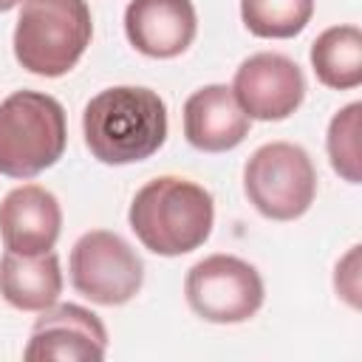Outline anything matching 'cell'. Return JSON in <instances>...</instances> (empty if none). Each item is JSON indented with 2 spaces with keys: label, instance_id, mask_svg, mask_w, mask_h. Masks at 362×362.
I'll return each instance as SVG.
<instances>
[{
  "label": "cell",
  "instance_id": "obj_8",
  "mask_svg": "<svg viewBox=\"0 0 362 362\" xmlns=\"http://www.w3.org/2000/svg\"><path fill=\"white\" fill-rule=\"evenodd\" d=\"M232 96L240 110L257 122L288 119L305 99V76L294 59L260 51L243 59L232 79Z\"/></svg>",
  "mask_w": 362,
  "mask_h": 362
},
{
  "label": "cell",
  "instance_id": "obj_15",
  "mask_svg": "<svg viewBox=\"0 0 362 362\" xmlns=\"http://www.w3.org/2000/svg\"><path fill=\"white\" fill-rule=\"evenodd\" d=\"M314 14V0H240V20L263 40L297 37Z\"/></svg>",
  "mask_w": 362,
  "mask_h": 362
},
{
  "label": "cell",
  "instance_id": "obj_6",
  "mask_svg": "<svg viewBox=\"0 0 362 362\" xmlns=\"http://www.w3.org/2000/svg\"><path fill=\"white\" fill-rule=\"evenodd\" d=\"M71 286L96 305H124L144 283V263L116 232L90 229L71 249Z\"/></svg>",
  "mask_w": 362,
  "mask_h": 362
},
{
  "label": "cell",
  "instance_id": "obj_10",
  "mask_svg": "<svg viewBox=\"0 0 362 362\" xmlns=\"http://www.w3.org/2000/svg\"><path fill=\"white\" fill-rule=\"evenodd\" d=\"M198 31L192 0H130L124 8V34L130 45L153 59L184 54Z\"/></svg>",
  "mask_w": 362,
  "mask_h": 362
},
{
  "label": "cell",
  "instance_id": "obj_12",
  "mask_svg": "<svg viewBox=\"0 0 362 362\" xmlns=\"http://www.w3.org/2000/svg\"><path fill=\"white\" fill-rule=\"evenodd\" d=\"M252 119L240 110L232 88L204 85L184 102V136L201 153H226L249 136Z\"/></svg>",
  "mask_w": 362,
  "mask_h": 362
},
{
  "label": "cell",
  "instance_id": "obj_1",
  "mask_svg": "<svg viewBox=\"0 0 362 362\" xmlns=\"http://www.w3.org/2000/svg\"><path fill=\"white\" fill-rule=\"evenodd\" d=\"M82 136L102 164H136L158 153L167 139V105L141 85L99 90L82 110Z\"/></svg>",
  "mask_w": 362,
  "mask_h": 362
},
{
  "label": "cell",
  "instance_id": "obj_7",
  "mask_svg": "<svg viewBox=\"0 0 362 362\" xmlns=\"http://www.w3.org/2000/svg\"><path fill=\"white\" fill-rule=\"evenodd\" d=\"M189 308L218 325L252 320L263 305V280L257 269L235 255H209L198 260L184 280Z\"/></svg>",
  "mask_w": 362,
  "mask_h": 362
},
{
  "label": "cell",
  "instance_id": "obj_13",
  "mask_svg": "<svg viewBox=\"0 0 362 362\" xmlns=\"http://www.w3.org/2000/svg\"><path fill=\"white\" fill-rule=\"evenodd\" d=\"M62 294V269L54 252L0 257V297L20 311H45Z\"/></svg>",
  "mask_w": 362,
  "mask_h": 362
},
{
  "label": "cell",
  "instance_id": "obj_17",
  "mask_svg": "<svg viewBox=\"0 0 362 362\" xmlns=\"http://www.w3.org/2000/svg\"><path fill=\"white\" fill-rule=\"evenodd\" d=\"M334 286L337 294L348 300V305H359V246H351V252L337 263Z\"/></svg>",
  "mask_w": 362,
  "mask_h": 362
},
{
  "label": "cell",
  "instance_id": "obj_4",
  "mask_svg": "<svg viewBox=\"0 0 362 362\" xmlns=\"http://www.w3.org/2000/svg\"><path fill=\"white\" fill-rule=\"evenodd\" d=\"M68 144L65 107L42 90H14L0 102V173L34 178L54 167Z\"/></svg>",
  "mask_w": 362,
  "mask_h": 362
},
{
  "label": "cell",
  "instance_id": "obj_5",
  "mask_svg": "<svg viewBox=\"0 0 362 362\" xmlns=\"http://www.w3.org/2000/svg\"><path fill=\"white\" fill-rule=\"evenodd\" d=\"M243 192L263 218L294 221L314 204V161L300 144L269 141L249 156L243 167Z\"/></svg>",
  "mask_w": 362,
  "mask_h": 362
},
{
  "label": "cell",
  "instance_id": "obj_9",
  "mask_svg": "<svg viewBox=\"0 0 362 362\" xmlns=\"http://www.w3.org/2000/svg\"><path fill=\"white\" fill-rule=\"evenodd\" d=\"M107 354V331L102 320L76 305V303H62V305H48L42 317H37L28 345L23 356L28 362H99Z\"/></svg>",
  "mask_w": 362,
  "mask_h": 362
},
{
  "label": "cell",
  "instance_id": "obj_2",
  "mask_svg": "<svg viewBox=\"0 0 362 362\" xmlns=\"http://www.w3.org/2000/svg\"><path fill=\"white\" fill-rule=\"evenodd\" d=\"M127 221L144 249L178 257L206 243L215 223V201L209 189L189 178L158 175L133 195Z\"/></svg>",
  "mask_w": 362,
  "mask_h": 362
},
{
  "label": "cell",
  "instance_id": "obj_18",
  "mask_svg": "<svg viewBox=\"0 0 362 362\" xmlns=\"http://www.w3.org/2000/svg\"><path fill=\"white\" fill-rule=\"evenodd\" d=\"M23 0H0V11H11L14 6H20Z\"/></svg>",
  "mask_w": 362,
  "mask_h": 362
},
{
  "label": "cell",
  "instance_id": "obj_14",
  "mask_svg": "<svg viewBox=\"0 0 362 362\" xmlns=\"http://www.w3.org/2000/svg\"><path fill=\"white\" fill-rule=\"evenodd\" d=\"M314 76L334 90L362 85V31L356 25H331L311 42Z\"/></svg>",
  "mask_w": 362,
  "mask_h": 362
},
{
  "label": "cell",
  "instance_id": "obj_16",
  "mask_svg": "<svg viewBox=\"0 0 362 362\" xmlns=\"http://www.w3.org/2000/svg\"><path fill=\"white\" fill-rule=\"evenodd\" d=\"M359 119H362V102H351L339 113H334V119L328 124V136H325L328 161H331L334 173L348 184H359L362 181Z\"/></svg>",
  "mask_w": 362,
  "mask_h": 362
},
{
  "label": "cell",
  "instance_id": "obj_3",
  "mask_svg": "<svg viewBox=\"0 0 362 362\" xmlns=\"http://www.w3.org/2000/svg\"><path fill=\"white\" fill-rule=\"evenodd\" d=\"M93 37L88 0H23L14 25V57L37 76H65Z\"/></svg>",
  "mask_w": 362,
  "mask_h": 362
},
{
  "label": "cell",
  "instance_id": "obj_11",
  "mask_svg": "<svg viewBox=\"0 0 362 362\" xmlns=\"http://www.w3.org/2000/svg\"><path fill=\"white\" fill-rule=\"evenodd\" d=\"M62 229V209L51 189L40 184L14 187L0 201V238L8 252H51Z\"/></svg>",
  "mask_w": 362,
  "mask_h": 362
}]
</instances>
